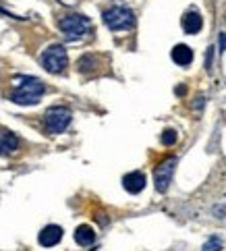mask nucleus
<instances>
[{"instance_id":"obj_1","label":"nucleus","mask_w":226,"mask_h":251,"mask_svg":"<svg viewBox=\"0 0 226 251\" xmlns=\"http://www.w3.org/2000/svg\"><path fill=\"white\" fill-rule=\"evenodd\" d=\"M13 87L15 89L11 94V102L21 104V106L38 104L44 92H46V85L35 77H17L13 81Z\"/></svg>"},{"instance_id":"obj_2","label":"nucleus","mask_w":226,"mask_h":251,"mask_svg":"<svg viewBox=\"0 0 226 251\" xmlns=\"http://www.w3.org/2000/svg\"><path fill=\"white\" fill-rule=\"evenodd\" d=\"M104 23L108 29L112 31H126L135 27V13L131 11L129 6H110L108 11H104Z\"/></svg>"},{"instance_id":"obj_3","label":"nucleus","mask_w":226,"mask_h":251,"mask_svg":"<svg viewBox=\"0 0 226 251\" xmlns=\"http://www.w3.org/2000/svg\"><path fill=\"white\" fill-rule=\"evenodd\" d=\"M58 27L60 31L65 33V38L67 40H81V38H85V35L92 31V21L87 19V17L83 15H67V17H62V19L58 21Z\"/></svg>"},{"instance_id":"obj_4","label":"nucleus","mask_w":226,"mask_h":251,"mask_svg":"<svg viewBox=\"0 0 226 251\" xmlns=\"http://www.w3.org/2000/svg\"><path fill=\"white\" fill-rule=\"evenodd\" d=\"M42 67L48 71L52 75H58V73H65V69L69 67V56H67V50L65 46L60 44H54L48 50H44L42 54Z\"/></svg>"},{"instance_id":"obj_5","label":"nucleus","mask_w":226,"mask_h":251,"mask_svg":"<svg viewBox=\"0 0 226 251\" xmlns=\"http://www.w3.org/2000/svg\"><path fill=\"white\" fill-rule=\"evenodd\" d=\"M71 119H73V114H71L69 108H65V106H54V108H50L46 112V116H44L46 133H50V135H58V133H62L71 125Z\"/></svg>"},{"instance_id":"obj_6","label":"nucleus","mask_w":226,"mask_h":251,"mask_svg":"<svg viewBox=\"0 0 226 251\" xmlns=\"http://www.w3.org/2000/svg\"><path fill=\"white\" fill-rule=\"evenodd\" d=\"M175 166H176V158H166L156 170H153V183H156V189L160 193H166L170 183H173L175 176Z\"/></svg>"},{"instance_id":"obj_7","label":"nucleus","mask_w":226,"mask_h":251,"mask_svg":"<svg viewBox=\"0 0 226 251\" xmlns=\"http://www.w3.org/2000/svg\"><path fill=\"white\" fill-rule=\"evenodd\" d=\"M62 239V228L58 226V224H48V226H44L42 232L38 235V241L42 247H54L58 245Z\"/></svg>"},{"instance_id":"obj_8","label":"nucleus","mask_w":226,"mask_h":251,"mask_svg":"<svg viewBox=\"0 0 226 251\" xmlns=\"http://www.w3.org/2000/svg\"><path fill=\"white\" fill-rule=\"evenodd\" d=\"M123 187L129 193H141L143 189H146V175L139 173V170H135V173H129L123 176Z\"/></svg>"},{"instance_id":"obj_9","label":"nucleus","mask_w":226,"mask_h":251,"mask_svg":"<svg viewBox=\"0 0 226 251\" xmlns=\"http://www.w3.org/2000/svg\"><path fill=\"white\" fill-rule=\"evenodd\" d=\"M19 150V137L11 131H0V156L15 154Z\"/></svg>"},{"instance_id":"obj_10","label":"nucleus","mask_w":226,"mask_h":251,"mask_svg":"<svg viewBox=\"0 0 226 251\" xmlns=\"http://www.w3.org/2000/svg\"><path fill=\"white\" fill-rule=\"evenodd\" d=\"M170 56H173V60L176 62L178 67H187L193 62V50L187 46V44H178V46L173 48V52H170Z\"/></svg>"},{"instance_id":"obj_11","label":"nucleus","mask_w":226,"mask_h":251,"mask_svg":"<svg viewBox=\"0 0 226 251\" xmlns=\"http://www.w3.org/2000/svg\"><path fill=\"white\" fill-rule=\"evenodd\" d=\"M201 27H203V21H201V17H200V13L197 11H189L185 17H183V29H185V33H197V31H201Z\"/></svg>"},{"instance_id":"obj_12","label":"nucleus","mask_w":226,"mask_h":251,"mask_svg":"<svg viewBox=\"0 0 226 251\" xmlns=\"http://www.w3.org/2000/svg\"><path fill=\"white\" fill-rule=\"evenodd\" d=\"M75 241H77V245H81V247L92 245L94 241H96L94 228L89 226V224H81V226H77V230H75Z\"/></svg>"},{"instance_id":"obj_13","label":"nucleus","mask_w":226,"mask_h":251,"mask_svg":"<svg viewBox=\"0 0 226 251\" xmlns=\"http://www.w3.org/2000/svg\"><path fill=\"white\" fill-rule=\"evenodd\" d=\"M94 65H96V56L85 54L83 58L79 60V71H81V73H87V71H92V69H94Z\"/></svg>"},{"instance_id":"obj_14","label":"nucleus","mask_w":226,"mask_h":251,"mask_svg":"<svg viewBox=\"0 0 226 251\" xmlns=\"http://www.w3.org/2000/svg\"><path fill=\"white\" fill-rule=\"evenodd\" d=\"M175 141H176V131L175 129H166L164 133H162V143H164V146H175Z\"/></svg>"},{"instance_id":"obj_15","label":"nucleus","mask_w":226,"mask_h":251,"mask_svg":"<svg viewBox=\"0 0 226 251\" xmlns=\"http://www.w3.org/2000/svg\"><path fill=\"white\" fill-rule=\"evenodd\" d=\"M222 249V241L218 237H210V241L203 245V251H220Z\"/></svg>"}]
</instances>
